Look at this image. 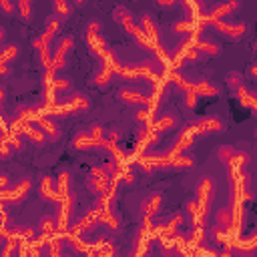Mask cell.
<instances>
[{
  "instance_id": "cell-47",
  "label": "cell",
  "mask_w": 257,
  "mask_h": 257,
  "mask_svg": "<svg viewBox=\"0 0 257 257\" xmlns=\"http://www.w3.org/2000/svg\"><path fill=\"white\" fill-rule=\"evenodd\" d=\"M0 143H2V139H0Z\"/></svg>"
},
{
  "instance_id": "cell-5",
  "label": "cell",
  "mask_w": 257,
  "mask_h": 257,
  "mask_svg": "<svg viewBox=\"0 0 257 257\" xmlns=\"http://www.w3.org/2000/svg\"><path fill=\"white\" fill-rule=\"evenodd\" d=\"M213 26L219 30L221 34H225V36H229V38H241L245 34V30H247V26L243 24V22H225V20H217V22H213Z\"/></svg>"
},
{
  "instance_id": "cell-18",
  "label": "cell",
  "mask_w": 257,
  "mask_h": 257,
  "mask_svg": "<svg viewBox=\"0 0 257 257\" xmlns=\"http://www.w3.org/2000/svg\"><path fill=\"white\" fill-rule=\"evenodd\" d=\"M69 107H70V113H86L90 109V101L85 95H74L72 101L69 103Z\"/></svg>"
},
{
  "instance_id": "cell-19",
  "label": "cell",
  "mask_w": 257,
  "mask_h": 257,
  "mask_svg": "<svg viewBox=\"0 0 257 257\" xmlns=\"http://www.w3.org/2000/svg\"><path fill=\"white\" fill-rule=\"evenodd\" d=\"M26 137L30 139V141H33L34 145H38V147H42L44 143H47L49 141V137H47V135H44V131L40 129V127H34V125H30L28 129H26Z\"/></svg>"
},
{
  "instance_id": "cell-38",
  "label": "cell",
  "mask_w": 257,
  "mask_h": 257,
  "mask_svg": "<svg viewBox=\"0 0 257 257\" xmlns=\"http://www.w3.org/2000/svg\"><path fill=\"white\" fill-rule=\"evenodd\" d=\"M229 85L231 86H239L241 85V72H231L229 74Z\"/></svg>"
},
{
  "instance_id": "cell-21",
  "label": "cell",
  "mask_w": 257,
  "mask_h": 257,
  "mask_svg": "<svg viewBox=\"0 0 257 257\" xmlns=\"http://www.w3.org/2000/svg\"><path fill=\"white\" fill-rule=\"evenodd\" d=\"M111 79H113V70L109 69L107 63H104V65L101 67V70L95 74V85H97V86H107V85L111 83Z\"/></svg>"
},
{
  "instance_id": "cell-41",
  "label": "cell",
  "mask_w": 257,
  "mask_h": 257,
  "mask_svg": "<svg viewBox=\"0 0 257 257\" xmlns=\"http://www.w3.org/2000/svg\"><path fill=\"white\" fill-rule=\"evenodd\" d=\"M107 137H109V141H113V143H119V141H120V133H119V131H109V135H107Z\"/></svg>"
},
{
  "instance_id": "cell-46",
  "label": "cell",
  "mask_w": 257,
  "mask_h": 257,
  "mask_svg": "<svg viewBox=\"0 0 257 257\" xmlns=\"http://www.w3.org/2000/svg\"><path fill=\"white\" fill-rule=\"evenodd\" d=\"M2 36H4V28L0 26V40H2Z\"/></svg>"
},
{
  "instance_id": "cell-9",
  "label": "cell",
  "mask_w": 257,
  "mask_h": 257,
  "mask_svg": "<svg viewBox=\"0 0 257 257\" xmlns=\"http://www.w3.org/2000/svg\"><path fill=\"white\" fill-rule=\"evenodd\" d=\"M177 127V117L171 115V113H165L161 115L159 119L153 120V125H151V129H153L155 133H163V131H171Z\"/></svg>"
},
{
  "instance_id": "cell-23",
  "label": "cell",
  "mask_w": 257,
  "mask_h": 257,
  "mask_svg": "<svg viewBox=\"0 0 257 257\" xmlns=\"http://www.w3.org/2000/svg\"><path fill=\"white\" fill-rule=\"evenodd\" d=\"M181 223H183V217H181V215H173L167 223L161 225V227H159V233H161V235H173Z\"/></svg>"
},
{
  "instance_id": "cell-37",
  "label": "cell",
  "mask_w": 257,
  "mask_h": 257,
  "mask_svg": "<svg viewBox=\"0 0 257 257\" xmlns=\"http://www.w3.org/2000/svg\"><path fill=\"white\" fill-rule=\"evenodd\" d=\"M51 85H52V88H54V90H67V88L70 86V85H69V81H65V79H54Z\"/></svg>"
},
{
  "instance_id": "cell-39",
  "label": "cell",
  "mask_w": 257,
  "mask_h": 257,
  "mask_svg": "<svg viewBox=\"0 0 257 257\" xmlns=\"http://www.w3.org/2000/svg\"><path fill=\"white\" fill-rule=\"evenodd\" d=\"M123 183H127V185H133L135 183V175L131 171H123Z\"/></svg>"
},
{
  "instance_id": "cell-22",
  "label": "cell",
  "mask_w": 257,
  "mask_h": 257,
  "mask_svg": "<svg viewBox=\"0 0 257 257\" xmlns=\"http://www.w3.org/2000/svg\"><path fill=\"white\" fill-rule=\"evenodd\" d=\"M235 88H237V97H239L241 104H245V107L253 109V107H255V95L251 93V90H247L243 85H239V86H235Z\"/></svg>"
},
{
  "instance_id": "cell-14",
  "label": "cell",
  "mask_w": 257,
  "mask_h": 257,
  "mask_svg": "<svg viewBox=\"0 0 257 257\" xmlns=\"http://www.w3.org/2000/svg\"><path fill=\"white\" fill-rule=\"evenodd\" d=\"M97 209L95 211H90V213L88 215H85L77 225H74V233H85V231H88V229H93L95 227V225H97Z\"/></svg>"
},
{
  "instance_id": "cell-30",
  "label": "cell",
  "mask_w": 257,
  "mask_h": 257,
  "mask_svg": "<svg viewBox=\"0 0 257 257\" xmlns=\"http://www.w3.org/2000/svg\"><path fill=\"white\" fill-rule=\"evenodd\" d=\"M171 81H173L179 88H183L185 93H187V90H191V85H193V83H191V81H187L185 77H181L179 72H173V74H171Z\"/></svg>"
},
{
  "instance_id": "cell-10",
  "label": "cell",
  "mask_w": 257,
  "mask_h": 257,
  "mask_svg": "<svg viewBox=\"0 0 257 257\" xmlns=\"http://www.w3.org/2000/svg\"><path fill=\"white\" fill-rule=\"evenodd\" d=\"M139 26L141 30L145 33V36L149 38V42H153L157 40V33H159V28H157V22L151 18V14H141V18H139Z\"/></svg>"
},
{
  "instance_id": "cell-32",
  "label": "cell",
  "mask_w": 257,
  "mask_h": 257,
  "mask_svg": "<svg viewBox=\"0 0 257 257\" xmlns=\"http://www.w3.org/2000/svg\"><path fill=\"white\" fill-rule=\"evenodd\" d=\"M40 231H42V233H47V235L54 233V231H56V221L51 219V217L42 219V223H40Z\"/></svg>"
},
{
  "instance_id": "cell-31",
  "label": "cell",
  "mask_w": 257,
  "mask_h": 257,
  "mask_svg": "<svg viewBox=\"0 0 257 257\" xmlns=\"http://www.w3.org/2000/svg\"><path fill=\"white\" fill-rule=\"evenodd\" d=\"M135 119H137V123H149V119H151V107H147V104H143V107L135 113Z\"/></svg>"
},
{
  "instance_id": "cell-34",
  "label": "cell",
  "mask_w": 257,
  "mask_h": 257,
  "mask_svg": "<svg viewBox=\"0 0 257 257\" xmlns=\"http://www.w3.org/2000/svg\"><path fill=\"white\" fill-rule=\"evenodd\" d=\"M233 153H235V149H231V147H221L217 155H219V159H221L225 165H229V161H231Z\"/></svg>"
},
{
  "instance_id": "cell-6",
  "label": "cell",
  "mask_w": 257,
  "mask_h": 257,
  "mask_svg": "<svg viewBox=\"0 0 257 257\" xmlns=\"http://www.w3.org/2000/svg\"><path fill=\"white\" fill-rule=\"evenodd\" d=\"M28 189H30V181L28 179L20 181V183L17 187H12V189H8V187L0 189V201H18L28 193Z\"/></svg>"
},
{
  "instance_id": "cell-20",
  "label": "cell",
  "mask_w": 257,
  "mask_h": 257,
  "mask_svg": "<svg viewBox=\"0 0 257 257\" xmlns=\"http://www.w3.org/2000/svg\"><path fill=\"white\" fill-rule=\"evenodd\" d=\"M14 2H17V10L24 22L33 18V0H14Z\"/></svg>"
},
{
  "instance_id": "cell-36",
  "label": "cell",
  "mask_w": 257,
  "mask_h": 257,
  "mask_svg": "<svg viewBox=\"0 0 257 257\" xmlns=\"http://www.w3.org/2000/svg\"><path fill=\"white\" fill-rule=\"evenodd\" d=\"M197 101H199V97L193 93V90H187L185 93V107L187 109H195L197 107Z\"/></svg>"
},
{
  "instance_id": "cell-24",
  "label": "cell",
  "mask_w": 257,
  "mask_h": 257,
  "mask_svg": "<svg viewBox=\"0 0 257 257\" xmlns=\"http://www.w3.org/2000/svg\"><path fill=\"white\" fill-rule=\"evenodd\" d=\"M69 185H70V175L69 173H60L58 181H56V193H58L60 199L69 195Z\"/></svg>"
},
{
  "instance_id": "cell-1",
  "label": "cell",
  "mask_w": 257,
  "mask_h": 257,
  "mask_svg": "<svg viewBox=\"0 0 257 257\" xmlns=\"http://www.w3.org/2000/svg\"><path fill=\"white\" fill-rule=\"evenodd\" d=\"M187 131L191 137H199V135H207V133H221V131H225V123L217 117H205V119L197 120L195 125H191Z\"/></svg>"
},
{
  "instance_id": "cell-28",
  "label": "cell",
  "mask_w": 257,
  "mask_h": 257,
  "mask_svg": "<svg viewBox=\"0 0 257 257\" xmlns=\"http://www.w3.org/2000/svg\"><path fill=\"white\" fill-rule=\"evenodd\" d=\"M193 28H195L193 20H179V22L173 24V33H183V34H187V33H193Z\"/></svg>"
},
{
  "instance_id": "cell-29",
  "label": "cell",
  "mask_w": 257,
  "mask_h": 257,
  "mask_svg": "<svg viewBox=\"0 0 257 257\" xmlns=\"http://www.w3.org/2000/svg\"><path fill=\"white\" fill-rule=\"evenodd\" d=\"M115 18H117L120 24H127V22H131V20H133V14H131L125 6H119V8L115 10Z\"/></svg>"
},
{
  "instance_id": "cell-13",
  "label": "cell",
  "mask_w": 257,
  "mask_h": 257,
  "mask_svg": "<svg viewBox=\"0 0 257 257\" xmlns=\"http://www.w3.org/2000/svg\"><path fill=\"white\" fill-rule=\"evenodd\" d=\"M169 165H171L173 169H191L193 165H195V157L185 155V153L173 155V157H169Z\"/></svg>"
},
{
  "instance_id": "cell-33",
  "label": "cell",
  "mask_w": 257,
  "mask_h": 257,
  "mask_svg": "<svg viewBox=\"0 0 257 257\" xmlns=\"http://www.w3.org/2000/svg\"><path fill=\"white\" fill-rule=\"evenodd\" d=\"M90 137H93V139L101 145V143L104 141V129H103V125H97V123H95L93 127H90Z\"/></svg>"
},
{
  "instance_id": "cell-4",
  "label": "cell",
  "mask_w": 257,
  "mask_h": 257,
  "mask_svg": "<svg viewBox=\"0 0 257 257\" xmlns=\"http://www.w3.org/2000/svg\"><path fill=\"white\" fill-rule=\"evenodd\" d=\"M213 189H215V185L209 177L201 179V183L197 185V197H195V201H197L203 215H207V207L211 203V197H213Z\"/></svg>"
},
{
  "instance_id": "cell-27",
  "label": "cell",
  "mask_w": 257,
  "mask_h": 257,
  "mask_svg": "<svg viewBox=\"0 0 257 257\" xmlns=\"http://www.w3.org/2000/svg\"><path fill=\"white\" fill-rule=\"evenodd\" d=\"M217 225H221V227H231V225H233V213H231L229 209H221L219 211Z\"/></svg>"
},
{
  "instance_id": "cell-12",
  "label": "cell",
  "mask_w": 257,
  "mask_h": 257,
  "mask_svg": "<svg viewBox=\"0 0 257 257\" xmlns=\"http://www.w3.org/2000/svg\"><path fill=\"white\" fill-rule=\"evenodd\" d=\"M72 47H74V40L70 36H67V38L60 40L58 47H56V51H54V54H52V63H65V58H67V54L70 52Z\"/></svg>"
},
{
  "instance_id": "cell-8",
  "label": "cell",
  "mask_w": 257,
  "mask_h": 257,
  "mask_svg": "<svg viewBox=\"0 0 257 257\" xmlns=\"http://www.w3.org/2000/svg\"><path fill=\"white\" fill-rule=\"evenodd\" d=\"M191 90L197 97H217L221 93V88L215 86V85H211L209 81H197V83H193L191 85Z\"/></svg>"
},
{
  "instance_id": "cell-15",
  "label": "cell",
  "mask_w": 257,
  "mask_h": 257,
  "mask_svg": "<svg viewBox=\"0 0 257 257\" xmlns=\"http://www.w3.org/2000/svg\"><path fill=\"white\" fill-rule=\"evenodd\" d=\"M159 209H161V195H159V193H153V195H151V197L143 203L145 217H147V219H151V217H153V215L157 213Z\"/></svg>"
},
{
  "instance_id": "cell-42",
  "label": "cell",
  "mask_w": 257,
  "mask_h": 257,
  "mask_svg": "<svg viewBox=\"0 0 257 257\" xmlns=\"http://www.w3.org/2000/svg\"><path fill=\"white\" fill-rule=\"evenodd\" d=\"M175 2H177V0H157V4L163 6V8H171Z\"/></svg>"
},
{
  "instance_id": "cell-25",
  "label": "cell",
  "mask_w": 257,
  "mask_h": 257,
  "mask_svg": "<svg viewBox=\"0 0 257 257\" xmlns=\"http://www.w3.org/2000/svg\"><path fill=\"white\" fill-rule=\"evenodd\" d=\"M18 56V47H14V44H10V47H4L2 51H0V65H8L12 63L14 58Z\"/></svg>"
},
{
  "instance_id": "cell-16",
  "label": "cell",
  "mask_w": 257,
  "mask_h": 257,
  "mask_svg": "<svg viewBox=\"0 0 257 257\" xmlns=\"http://www.w3.org/2000/svg\"><path fill=\"white\" fill-rule=\"evenodd\" d=\"M193 44H195V49H197L201 54H209V56H217L219 52H221V49H219V44H215V42H211V40H193Z\"/></svg>"
},
{
  "instance_id": "cell-26",
  "label": "cell",
  "mask_w": 257,
  "mask_h": 257,
  "mask_svg": "<svg viewBox=\"0 0 257 257\" xmlns=\"http://www.w3.org/2000/svg\"><path fill=\"white\" fill-rule=\"evenodd\" d=\"M54 12H56V17H60L63 20H67L69 14H70L69 0H54Z\"/></svg>"
},
{
  "instance_id": "cell-2",
  "label": "cell",
  "mask_w": 257,
  "mask_h": 257,
  "mask_svg": "<svg viewBox=\"0 0 257 257\" xmlns=\"http://www.w3.org/2000/svg\"><path fill=\"white\" fill-rule=\"evenodd\" d=\"M241 6V2L239 0H225V2H221V4H217V6H213L207 14H205V20L207 22H217V20H223L225 17H229V14H233L237 8Z\"/></svg>"
},
{
  "instance_id": "cell-3",
  "label": "cell",
  "mask_w": 257,
  "mask_h": 257,
  "mask_svg": "<svg viewBox=\"0 0 257 257\" xmlns=\"http://www.w3.org/2000/svg\"><path fill=\"white\" fill-rule=\"evenodd\" d=\"M119 97H120V101H125L129 104H141V107L147 104L151 109H153V104H155V99L149 97L145 90H139V88H123L119 93Z\"/></svg>"
},
{
  "instance_id": "cell-45",
  "label": "cell",
  "mask_w": 257,
  "mask_h": 257,
  "mask_svg": "<svg viewBox=\"0 0 257 257\" xmlns=\"http://www.w3.org/2000/svg\"><path fill=\"white\" fill-rule=\"evenodd\" d=\"M74 2H77V4H79V6H83V4H85V2H86V0H74Z\"/></svg>"
},
{
  "instance_id": "cell-40",
  "label": "cell",
  "mask_w": 257,
  "mask_h": 257,
  "mask_svg": "<svg viewBox=\"0 0 257 257\" xmlns=\"http://www.w3.org/2000/svg\"><path fill=\"white\" fill-rule=\"evenodd\" d=\"M99 30H101V24H99V22H95V20H93V22L88 24V34H101Z\"/></svg>"
},
{
  "instance_id": "cell-11",
  "label": "cell",
  "mask_w": 257,
  "mask_h": 257,
  "mask_svg": "<svg viewBox=\"0 0 257 257\" xmlns=\"http://www.w3.org/2000/svg\"><path fill=\"white\" fill-rule=\"evenodd\" d=\"M40 195H42V199H49V201H60L52 177H42V181H40Z\"/></svg>"
},
{
  "instance_id": "cell-44",
  "label": "cell",
  "mask_w": 257,
  "mask_h": 257,
  "mask_svg": "<svg viewBox=\"0 0 257 257\" xmlns=\"http://www.w3.org/2000/svg\"><path fill=\"white\" fill-rule=\"evenodd\" d=\"M2 101H4V90L0 88V103H2Z\"/></svg>"
},
{
  "instance_id": "cell-35",
  "label": "cell",
  "mask_w": 257,
  "mask_h": 257,
  "mask_svg": "<svg viewBox=\"0 0 257 257\" xmlns=\"http://www.w3.org/2000/svg\"><path fill=\"white\" fill-rule=\"evenodd\" d=\"M0 10H2L4 14H14V10H17V2H14V0H0Z\"/></svg>"
},
{
  "instance_id": "cell-17",
  "label": "cell",
  "mask_w": 257,
  "mask_h": 257,
  "mask_svg": "<svg viewBox=\"0 0 257 257\" xmlns=\"http://www.w3.org/2000/svg\"><path fill=\"white\" fill-rule=\"evenodd\" d=\"M74 149H79V151H88V149H93V147H99V143L90 137V133H81L74 137Z\"/></svg>"
},
{
  "instance_id": "cell-43",
  "label": "cell",
  "mask_w": 257,
  "mask_h": 257,
  "mask_svg": "<svg viewBox=\"0 0 257 257\" xmlns=\"http://www.w3.org/2000/svg\"><path fill=\"white\" fill-rule=\"evenodd\" d=\"M10 185V179H8V175H0V189H6Z\"/></svg>"
},
{
  "instance_id": "cell-7",
  "label": "cell",
  "mask_w": 257,
  "mask_h": 257,
  "mask_svg": "<svg viewBox=\"0 0 257 257\" xmlns=\"http://www.w3.org/2000/svg\"><path fill=\"white\" fill-rule=\"evenodd\" d=\"M34 123H36V127H40V129L44 131V135L49 137V141H56V139L60 137V131H58V127H56V123H54L52 117L40 115V117L34 119Z\"/></svg>"
}]
</instances>
